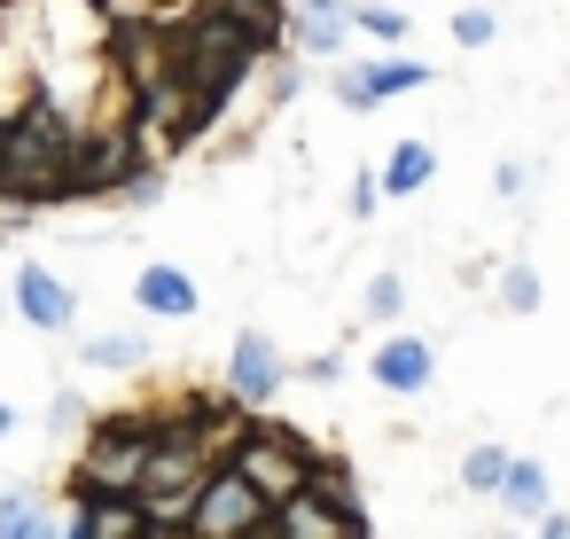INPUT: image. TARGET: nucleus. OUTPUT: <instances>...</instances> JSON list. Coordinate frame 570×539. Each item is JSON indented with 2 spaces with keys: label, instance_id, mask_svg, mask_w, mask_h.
Returning a JSON list of instances; mask_svg holds the SVG:
<instances>
[{
  "label": "nucleus",
  "instance_id": "nucleus-8",
  "mask_svg": "<svg viewBox=\"0 0 570 539\" xmlns=\"http://www.w3.org/2000/svg\"><path fill=\"white\" fill-rule=\"evenodd\" d=\"M134 305H141L149 321H196V313H204V290L188 282V266L149 258V266L134 274Z\"/></svg>",
  "mask_w": 570,
  "mask_h": 539
},
{
  "label": "nucleus",
  "instance_id": "nucleus-15",
  "mask_svg": "<svg viewBox=\"0 0 570 539\" xmlns=\"http://www.w3.org/2000/svg\"><path fill=\"white\" fill-rule=\"evenodd\" d=\"M406 313V274L399 266H383V274H367V290H360V321H375V329H391Z\"/></svg>",
  "mask_w": 570,
  "mask_h": 539
},
{
  "label": "nucleus",
  "instance_id": "nucleus-25",
  "mask_svg": "<svg viewBox=\"0 0 570 539\" xmlns=\"http://www.w3.org/2000/svg\"><path fill=\"white\" fill-rule=\"evenodd\" d=\"M32 219H40V212H0V251H9V243H17V235H24Z\"/></svg>",
  "mask_w": 570,
  "mask_h": 539
},
{
  "label": "nucleus",
  "instance_id": "nucleus-17",
  "mask_svg": "<svg viewBox=\"0 0 570 539\" xmlns=\"http://www.w3.org/2000/svg\"><path fill=\"white\" fill-rule=\"evenodd\" d=\"M118 204H126V212H157V204H165V165H157V157H141V165L126 173Z\"/></svg>",
  "mask_w": 570,
  "mask_h": 539
},
{
  "label": "nucleus",
  "instance_id": "nucleus-14",
  "mask_svg": "<svg viewBox=\"0 0 570 539\" xmlns=\"http://www.w3.org/2000/svg\"><path fill=\"white\" fill-rule=\"evenodd\" d=\"M492 290H500V305H508V313H515V321H531V313H539V305H547V282H539V274H531V258H508V266H500V282H492Z\"/></svg>",
  "mask_w": 570,
  "mask_h": 539
},
{
  "label": "nucleus",
  "instance_id": "nucleus-28",
  "mask_svg": "<svg viewBox=\"0 0 570 539\" xmlns=\"http://www.w3.org/2000/svg\"><path fill=\"white\" fill-rule=\"evenodd\" d=\"M9 313H17V290H0V329H9Z\"/></svg>",
  "mask_w": 570,
  "mask_h": 539
},
{
  "label": "nucleus",
  "instance_id": "nucleus-27",
  "mask_svg": "<svg viewBox=\"0 0 570 539\" xmlns=\"http://www.w3.org/2000/svg\"><path fill=\"white\" fill-rule=\"evenodd\" d=\"M9 430H17V406H9V399H0V445H9Z\"/></svg>",
  "mask_w": 570,
  "mask_h": 539
},
{
  "label": "nucleus",
  "instance_id": "nucleus-1",
  "mask_svg": "<svg viewBox=\"0 0 570 539\" xmlns=\"http://www.w3.org/2000/svg\"><path fill=\"white\" fill-rule=\"evenodd\" d=\"M149 445H157V414H95V422H87V438H79V469H71V492H63V500L134 492V484H141Z\"/></svg>",
  "mask_w": 570,
  "mask_h": 539
},
{
  "label": "nucleus",
  "instance_id": "nucleus-23",
  "mask_svg": "<svg viewBox=\"0 0 570 539\" xmlns=\"http://www.w3.org/2000/svg\"><path fill=\"white\" fill-rule=\"evenodd\" d=\"M344 212H352V219H375V212H383V173H352Z\"/></svg>",
  "mask_w": 570,
  "mask_h": 539
},
{
  "label": "nucleus",
  "instance_id": "nucleus-2",
  "mask_svg": "<svg viewBox=\"0 0 570 539\" xmlns=\"http://www.w3.org/2000/svg\"><path fill=\"white\" fill-rule=\"evenodd\" d=\"M141 157H149V141H141L134 110H126V118H110V110L87 118L79 141H71V204H110Z\"/></svg>",
  "mask_w": 570,
  "mask_h": 539
},
{
  "label": "nucleus",
  "instance_id": "nucleus-19",
  "mask_svg": "<svg viewBox=\"0 0 570 539\" xmlns=\"http://www.w3.org/2000/svg\"><path fill=\"white\" fill-rule=\"evenodd\" d=\"M328 95H336V102H344V110H352V118H367V110H383V102H375V87H367V71H360V63H336V71H328Z\"/></svg>",
  "mask_w": 570,
  "mask_h": 539
},
{
  "label": "nucleus",
  "instance_id": "nucleus-10",
  "mask_svg": "<svg viewBox=\"0 0 570 539\" xmlns=\"http://www.w3.org/2000/svg\"><path fill=\"white\" fill-rule=\"evenodd\" d=\"M0 539H63V516L32 484H0Z\"/></svg>",
  "mask_w": 570,
  "mask_h": 539
},
{
  "label": "nucleus",
  "instance_id": "nucleus-29",
  "mask_svg": "<svg viewBox=\"0 0 570 539\" xmlns=\"http://www.w3.org/2000/svg\"><path fill=\"white\" fill-rule=\"evenodd\" d=\"M9 17H17V0H0V24H9Z\"/></svg>",
  "mask_w": 570,
  "mask_h": 539
},
{
  "label": "nucleus",
  "instance_id": "nucleus-5",
  "mask_svg": "<svg viewBox=\"0 0 570 539\" xmlns=\"http://www.w3.org/2000/svg\"><path fill=\"white\" fill-rule=\"evenodd\" d=\"M289 375H297L289 352H282L266 329H243V336L227 344V399H243L250 414H266V406L289 391Z\"/></svg>",
  "mask_w": 570,
  "mask_h": 539
},
{
  "label": "nucleus",
  "instance_id": "nucleus-7",
  "mask_svg": "<svg viewBox=\"0 0 570 539\" xmlns=\"http://www.w3.org/2000/svg\"><path fill=\"white\" fill-rule=\"evenodd\" d=\"M367 383H375V391H391V399H422V391L438 383V344H430V336L391 329V336L367 352Z\"/></svg>",
  "mask_w": 570,
  "mask_h": 539
},
{
  "label": "nucleus",
  "instance_id": "nucleus-21",
  "mask_svg": "<svg viewBox=\"0 0 570 539\" xmlns=\"http://www.w3.org/2000/svg\"><path fill=\"white\" fill-rule=\"evenodd\" d=\"M87 422H95V414H87L79 391H56V399H48V430H56V438H87Z\"/></svg>",
  "mask_w": 570,
  "mask_h": 539
},
{
  "label": "nucleus",
  "instance_id": "nucleus-22",
  "mask_svg": "<svg viewBox=\"0 0 570 539\" xmlns=\"http://www.w3.org/2000/svg\"><path fill=\"white\" fill-rule=\"evenodd\" d=\"M531 180H539V173H531V165H515V157H508V165H492V196H500V204H531Z\"/></svg>",
  "mask_w": 570,
  "mask_h": 539
},
{
  "label": "nucleus",
  "instance_id": "nucleus-3",
  "mask_svg": "<svg viewBox=\"0 0 570 539\" xmlns=\"http://www.w3.org/2000/svg\"><path fill=\"white\" fill-rule=\"evenodd\" d=\"M266 516H274V500L250 484V469L219 461V469L204 477L196 508H188V539H258V523H266Z\"/></svg>",
  "mask_w": 570,
  "mask_h": 539
},
{
  "label": "nucleus",
  "instance_id": "nucleus-4",
  "mask_svg": "<svg viewBox=\"0 0 570 539\" xmlns=\"http://www.w3.org/2000/svg\"><path fill=\"white\" fill-rule=\"evenodd\" d=\"M9 290H17V321L32 336H79V290H71V274H56L48 258H24L9 274Z\"/></svg>",
  "mask_w": 570,
  "mask_h": 539
},
{
  "label": "nucleus",
  "instance_id": "nucleus-24",
  "mask_svg": "<svg viewBox=\"0 0 570 539\" xmlns=\"http://www.w3.org/2000/svg\"><path fill=\"white\" fill-rule=\"evenodd\" d=\"M297 383H313V391H336V383H344V352H313V360L297 367Z\"/></svg>",
  "mask_w": 570,
  "mask_h": 539
},
{
  "label": "nucleus",
  "instance_id": "nucleus-12",
  "mask_svg": "<svg viewBox=\"0 0 570 539\" xmlns=\"http://www.w3.org/2000/svg\"><path fill=\"white\" fill-rule=\"evenodd\" d=\"M79 360L102 367V375H134V367H149V336L141 329H102V336H79Z\"/></svg>",
  "mask_w": 570,
  "mask_h": 539
},
{
  "label": "nucleus",
  "instance_id": "nucleus-13",
  "mask_svg": "<svg viewBox=\"0 0 570 539\" xmlns=\"http://www.w3.org/2000/svg\"><path fill=\"white\" fill-rule=\"evenodd\" d=\"M367 71V87H375V102H399V95H422L438 71L430 63H414V56H375V63H360Z\"/></svg>",
  "mask_w": 570,
  "mask_h": 539
},
{
  "label": "nucleus",
  "instance_id": "nucleus-11",
  "mask_svg": "<svg viewBox=\"0 0 570 539\" xmlns=\"http://www.w3.org/2000/svg\"><path fill=\"white\" fill-rule=\"evenodd\" d=\"M430 180H438V149H430V141H399V149L383 157V196H391V204L422 196Z\"/></svg>",
  "mask_w": 570,
  "mask_h": 539
},
{
  "label": "nucleus",
  "instance_id": "nucleus-26",
  "mask_svg": "<svg viewBox=\"0 0 570 539\" xmlns=\"http://www.w3.org/2000/svg\"><path fill=\"white\" fill-rule=\"evenodd\" d=\"M539 531H547V539H570V508H547V516H539Z\"/></svg>",
  "mask_w": 570,
  "mask_h": 539
},
{
  "label": "nucleus",
  "instance_id": "nucleus-18",
  "mask_svg": "<svg viewBox=\"0 0 570 539\" xmlns=\"http://www.w3.org/2000/svg\"><path fill=\"white\" fill-rule=\"evenodd\" d=\"M492 40H500V17L484 9V0H469V9H453V48H469V56H476V48H492Z\"/></svg>",
  "mask_w": 570,
  "mask_h": 539
},
{
  "label": "nucleus",
  "instance_id": "nucleus-6",
  "mask_svg": "<svg viewBox=\"0 0 570 539\" xmlns=\"http://www.w3.org/2000/svg\"><path fill=\"white\" fill-rule=\"evenodd\" d=\"M282 17H289V48L305 63H336L344 40L360 32V0H282Z\"/></svg>",
  "mask_w": 570,
  "mask_h": 539
},
{
  "label": "nucleus",
  "instance_id": "nucleus-9",
  "mask_svg": "<svg viewBox=\"0 0 570 539\" xmlns=\"http://www.w3.org/2000/svg\"><path fill=\"white\" fill-rule=\"evenodd\" d=\"M515 523H539L547 508H554V484H547V461H531V453H508V477H500V492H492Z\"/></svg>",
  "mask_w": 570,
  "mask_h": 539
},
{
  "label": "nucleus",
  "instance_id": "nucleus-20",
  "mask_svg": "<svg viewBox=\"0 0 570 539\" xmlns=\"http://www.w3.org/2000/svg\"><path fill=\"white\" fill-rule=\"evenodd\" d=\"M406 24H414V17H406V9H391V0H360V32H367V40L399 48V40H406Z\"/></svg>",
  "mask_w": 570,
  "mask_h": 539
},
{
  "label": "nucleus",
  "instance_id": "nucleus-16",
  "mask_svg": "<svg viewBox=\"0 0 570 539\" xmlns=\"http://www.w3.org/2000/svg\"><path fill=\"white\" fill-rule=\"evenodd\" d=\"M500 477H508V445H492V438H484V445H469V453H461V492L492 500V492H500Z\"/></svg>",
  "mask_w": 570,
  "mask_h": 539
}]
</instances>
